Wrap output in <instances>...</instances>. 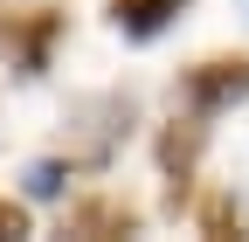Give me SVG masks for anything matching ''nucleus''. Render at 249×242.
<instances>
[{"mask_svg": "<svg viewBox=\"0 0 249 242\" xmlns=\"http://www.w3.org/2000/svg\"><path fill=\"white\" fill-rule=\"evenodd\" d=\"M55 35H62V14L55 7H35V14H0V55H7L14 76H42L49 55H55Z\"/></svg>", "mask_w": 249, "mask_h": 242, "instance_id": "nucleus-1", "label": "nucleus"}, {"mask_svg": "<svg viewBox=\"0 0 249 242\" xmlns=\"http://www.w3.org/2000/svg\"><path fill=\"white\" fill-rule=\"evenodd\" d=\"M249 97V55H222V63H201L180 76V104L194 118H222Z\"/></svg>", "mask_w": 249, "mask_h": 242, "instance_id": "nucleus-2", "label": "nucleus"}, {"mask_svg": "<svg viewBox=\"0 0 249 242\" xmlns=\"http://www.w3.org/2000/svg\"><path fill=\"white\" fill-rule=\"evenodd\" d=\"M70 118H76V125H90V159L104 166L111 145L124 138V125H132V104H124V97H83Z\"/></svg>", "mask_w": 249, "mask_h": 242, "instance_id": "nucleus-3", "label": "nucleus"}, {"mask_svg": "<svg viewBox=\"0 0 249 242\" xmlns=\"http://www.w3.org/2000/svg\"><path fill=\"white\" fill-rule=\"evenodd\" d=\"M201 138H208V125L194 111L187 118H173V132L160 138V166H166V180H173V201L187 194V180H194V159H201Z\"/></svg>", "mask_w": 249, "mask_h": 242, "instance_id": "nucleus-4", "label": "nucleus"}, {"mask_svg": "<svg viewBox=\"0 0 249 242\" xmlns=\"http://www.w3.org/2000/svg\"><path fill=\"white\" fill-rule=\"evenodd\" d=\"M187 14V0H111V28L132 42H152L160 28H173Z\"/></svg>", "mask_w": 249, "mask_h": 242, "instance_id": "nucleus-5", "label": "nucleus"}, {"mask_svg": "<svg viewBox=\"0 0 249 242\" xmlns=\"http://www.w3.org/2000/svg\"><path fill=\"white\" fill-rule=\"evenodd\" d=\"M132 228H139V215L118 207V201H90V207L70 215V235H132Z\"/></svg>", "mask_w": 249, "mask_h": 242, "instance_id": "nucleus-6", "label": "nucleus"}, {"mask_svg": "<svg viewBox=\"0 0 249 242\" xmlns=\"http://www.w3.org/2000/svg\"><path fill=\"white\" fill-rule=\"evenodd\" d=\"M62 180H70V166H62V159H35V166H28V194H35V201H55Z\"/></svg>", "mask_w": 249, "mask_h": 242, "instance_id": "nucleus-7", "label": "nucleus"}, {"mask_svg": "<svg viewBox=\"0 0 249 242\" xmlns=\"http://www.w3.org/2000/svg\"><path fill=\"white\" fill-rule=\"evenodd\" d=\"M0 235H28V215H21L14 201H0Z\"/></svg>", "mask_w": 249, "mask_h": 242, "instance_id": "nucleus-8", "label": "nucleus"}, {"mask_svg": "<svg viewBox=\"0 0 249 242\" xmlns=\"http://www.w3.org/2000/svg\"><path fill=\"white\" fill-rule=\"evenodd\" d=\"M242 14H249V0H242Z\"/></svg>", "mask_w": 249, "mask_h": 242, "instance_id": "nucleus-9", "label": "nucleus"}]
</instances>
